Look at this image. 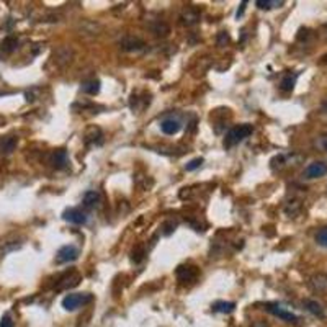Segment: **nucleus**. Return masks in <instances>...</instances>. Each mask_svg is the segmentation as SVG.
<instances>
[{
  "label": "nucleus",
  "instance_id": "ddd939ff",
  "mask_svg": "<svg viewBox=\"0 0 327 327\" xmlns=\"http://www.w3.org/2000/svg\"><path fill=\"white\" fill-rule=\"evenodd\" d=\"M22 245H23V239H22V237L10 236V237H8V239H4V241H2V244H0V252H2V254L12 252V251L20 249Z\"/></svg>",
  "mask_w": 327,
  "mask_h": 327
},
{
  "label": "nucleus",
  "instance_id": "473e14b6",
  "mask_svg": "<svg viewBox=\"0 0 327 327\" xmlns=\"http://www.w3.org/2000/svg\"><path fill=\"white\" fill-rule=\"evenodd\" d=\"M321 111L327 117V99H325V100L322 102V105H321Z\"/></svg>",
  "mask_w": 327,
  "mask_h": 327
},
{
  "label": "nucleus",
  "instance_id": "412c9836",
  "mask_svg": "<svg viewBox=\"0 0 327 327\" xmlns=\"http://www.w3.org/2000/svg\"><path fill=\"white\" fill-rule=\"evenodd\" d=\"M102 138H103V134H102L100 128H90L85 134V143L87 144H100Z\"/></svg>",
  "mask_w": 327,
  "mask_h": 327
},
{
  "label": "nucleus",
  "instance_id": "a878e982",
  "mask_svg": "<svg viewBox=\"0 0 327 327\" xmlns=\"http://www.w3.org/2000/svg\"><path fill=\"white\" fill-rule=\"evenodd\" d=\"M131 259L134 262H141L144 259V247L143 245H136L131 252Z\"/></svg>",
  "mask_w": 327,
  "mask_h": 327
},
{
  "label": "nucleus",
  "instance_id": "1a4fd4ad",
  "mask_svg": "<svg viewBox=\"0 0 327 327\" xmlns=\"http://www.w3.org/2000/svg\"><path fill=\"white\" fill-rule=\"evenodd\" d=\"M267 311L272 313L273 316H277L280 317L281 321H285V322H291V324H296L299 321V317L296 314H293L291 311H286V309L283 307H280V306H268L267 307Z\"/></svg>",
  "mask_w": 327,
  "mask_h": 327
},
{
  "label": "nucleus",
  "instance_id": "f257e3e1",
  "mask_svg": "<svg viewBox=\"0 0 327 327\" xmlns=\"http://www.w3.org/2000/svg\"><path fill=\"white\" fill-rule=\"evenodd\" d=\"M254 132V128L251 125H241V126H234L233 129H229V132L224 138V147L231 149L236 144L242 143L245 138H249Z\"/></svg>",
  "mask_w": 327,
  "mask_h": 327
},
{
  "label": "nucleus",
  "instance_id": "bb28decb",
  "mask_svg": "<svg viewBox=\"0 0 327 327\" xmlns=\"http://www.w3.org/2000/svg\"><path fill=\"white\" fill-rule=\"evenodd\" d=\"M316 242L319 244L321 247H325V249H327V227L321 229V231L316 234Z\"/></svg>",
  "mask_w": 327,
  "mask_h": 327
},
{
  "label": "nucleus",
  "instance_id": "7c9ffc66",
  "mask_svg": "<svg viewBox=\"0 0 327 327\" xmlns=\"http://www.w3.org/2000/svg\"><path fill=\"white\" fill-rule=\"evenodd\" d=\"M317 144H319V147L322 149V151L327 152V134H322V136L319 138V141H317Z\"/></svg>",
  "mask_w": 327,
  "mask_h": 327
},
{
  "label": "nucleus",
  "instance_id": "4be33fe9",
  "mask_svg": "<svg viewBox=\"0 0 327 327\" xmlns=\"http://www.w3.org/2000/svg\"><path fill=\"white\" fill-rule=\"evenodd\" d=\"M301 208H303V203L299 201V200H291L286 203V206H285V213L291 218H295L298 216L299 213H301Z\"/></svg>",
  "mask_w": 327,
  "mask_h": 327
},
{
  "label": "nucleus",
  "instance_id": "6e6552de",
  "mask_svg": "<svg viewBox=\"0 0 327 327\" xmlns=\"http://www.w3.org/2000/svg\"><path fill=\"white\" fill-rule=\"evenodd\" d=\"M198 277L197 267H190V265H182V267L177 268V278L182 283H188V281H195Z\"/></svg>",
  "mask_w": 327,
  "mask_h": 327
},
{
  "label": "nucleus",
  "instance_id": "2eb2a0df",
  "mask_svg": "<svg viewBox=\"0 0 327 327\" xmlns=\"http://www.w3.org/2000/svg\"><path fill=\"white\" fill-rule=\"evenodd\" d=\"M51 164H52V167H56V169H64V167H67L69 157H67V152L64 151V149H59V151L52 152Z\"/></svg>",
  "mask_w": 327,
  "mask_h": 327
},
{
  "label": "nucleus",
  "instance_id": "9d476101",
  "mask_svg": "<svg viewBox=\"0 0 327 327\" xmlns=\"http://www.w3.org/2000/svg\"><path fill=\"white\" fill-rule=\"evenodd\" d=\"M309 286L316 293H327V275L325 273H316L309 278Z\"/></svg>",
  "mask_w": 327,
  "mask_h": 327
},
{
  "label": "nucleus",
  "instance_id": "dca6fc26",
  "mask_svg": "<svg viewBox=\"0 0 327 327\" xmlns=\"http://www.w3.org/2000/svg\"><path fill=\"white\" fill-rule=\"evenodd\" d=\"M303 304L306 307V311H309L313 316L319 317V319H324V317H325V311H324V307H322L321 303L314 301V299H304Z\"/></svg>",
  "mask_w": 327,
  "mask_h": 327
},
{
  "label": "nucleus",
  "instance_id": "423d86ee",
  "mask_svg": "<svg viewBox=\"0 0 327 327\" xmlns=\"http://www.w3.org/2000/svg\"><path fill=\"white\" fill-rule=\"evenodd\" d=\"M120 46L123 51H128V52H139L146 48V43L138 38V36H125L120 41Z\"/></svg>",
  "mask_w": 327,
  "mask_h": 327
},
{
  "label": "nucleus",
  "instance_id": "b1692460",
  "mask_svg": "<svg viewBox=\"0 0 327 327\" xmlns=\"http://www.w3.org/2000/svg\"><path fill=\"white\" fill-rule=\"evenodd\" d=\"M296 79H298V74H286L283 79H281V82H280V88L281 90H285V92H291L293 90V87L296 84Z\"/></svg>",
  "mask_w": 327,
  "mask_h": 327
},
{
  "label": "nucleus",
  "instance_id": "f3484780",
  "mask_svg": "<svg viewBox=\"0 0 327 327\" xmlns=\"http://www.w3.org/2000/svg\"><path fill=\"white\" fill-rule=\"evenodd\" d=\"M180 20L183 25H187V26H191V25H195L200 22V13L195 10V8H185V10L182 12L180 15Z\"/></svg>",
  "mask_w": 327,
  "mask_h": 327
},
{
  "label": "nucleus",
  "instance_id": "cd10ccee",
  "mask_svg": "<svg viewBox=\"0 0 327 327\" xmlns=\"http://www.w3.org/2000/svg\"><path fill=\"white\" fill-rule=\"evenodd\" d=\"M201 164H203V159H201V157H197V159H193V161H190L187 165H185V170H187V172L197 170Z\"/></svg>",
  "mask_w": 327,
  "mask_h": 327
},
{
  "label": "nucleus",
  "instance_id": "c756f323",
  "mask_svg": "<svg viewBox=\"0 0 327 327\" xmlns=\"http://www.w3.org/2000/svg\"><path fill=\"white\" fill-rule=\"evenodd\" d=\"M229 43V34L227 33H219V36H218V46H224V44Z\"/></svg>",
  "mask_w": 327,
  "mask_h": 327
},
{
  "label": "nucleus",
  "instance_id": "7ed1b4c3",
  "mask_svg": "<svg viewBox=\"0 0 327 327\" xmlns=\"http://www.w3.org/2000/svg\"><path fill=\"white\" fill-rule=\"evenodd\" d=\"M52 63H54L59 69H64L66 66H69L74 59V49L69 46H63L56 49V52L52 54Z\"/></svg>",
  "mask_w": 327,
  "mask_h": 327
},
{
  "label": "nucleus",
  "instance_id": "aec40b11",
  "mask_svg": "<svg viewBox=\"0 0 327 327\" xmlns=\"http://www.w3.org/2000/svg\"><path fill=\"white\" fill-rule=\"evenodd\" d=\"M81 88H82V92L87 93V95H97L100 92V81L90 79V81H85Z\"/></svg>",
  "mask_w": 327,
  "mask_h": 327
},
{
  "label": "nucleus",
  "instance_id": "393cba45",
  "mask_svg": "<svg viewBox=\"0 0 327 327\" xmlns=\"http://www.w3.org/2000/svg\"><path fill=\"white\" fill-rule=\"evenodd\" d=\"M234 307H236L234 303H229V301H227V303H226V301H216V303L213 304V311L227 314V313H233Z\"/></svg>",
  "mask_w": 327,
  "mask_h": 327
},
{
  "label": "nucleus",
  "instance_id": "f03ea898",
  "mask_svg": "<svg viewBox=\"0 0 327 327\" xmlns=\"http://www.w3.org/2000/svg\"><path fill=\"white\" fill-rule=\"evenodd\" d=\"M92 301V296L88 293H70L64 296L63 299V307L66 311H77L79 307H84Z\"/></svg>",
  "mask_w": 327,
  "mask_h": 327
},
{
  "label": "nucleus",
  "instance_id": "a211bd4d",
  "mask_svg": "<svg viewBox=\"0 0 327 327\" xmlns=\"http://www.w3.org/2000/svg\"><path fill=\"white\" fill-rule=\"evenodd\" d=\"M18 48V38L15 36H7L2 43H0V51L4 54H12V52Z\"/></svg>",
  "mask_w": 327,
  "mask_h": 327
},
{
  "label": "nucleus",
  "instance_id": "20e7f679",
  "mask_svg": "<svg viewBox=\"0 0 327 327\" xmlns=\"http://www.w3.org/2000/svg\"><path fill=\"white\" fill-rule=\"evenodd\" d=\"M325 174H327V162L316 161L306 167L303 172V177L307 180H314V179H321V177H324Z\"/></svg>",
  "mask_w": 327,
  "mask_h": 327
},
{
  "label": "nucleus",
  "instance_id": "9b49d317",
  "mask_svg": "<svg viewBox=\"0 0 327 327\" xmlns=\"http://www.w3.org/2000/svg\"><path fill=\"white\" fill-rule=\"evenodd\" d=\"M161 129H162V132H165V134L172 136V134H177V132L182 129V123H180L179 118H174V117L165 118V120L161 121Z\"/></svg>",
  "mask_w": 327,
  "mask_h": 327
},
{
  "label": "nucleus",
  "instance_id": "f704fd0d",
  "mask_svg": "<svg viewBox=\"0 0 327 327\" xmlns=\"http://www.w3.org/2000/svg\"><path fill=\"white\" fill-rule=\"evenodd\" d=\"M325 30H327V23H325Z\"/></svg>",
  "mask_w": 327,
  "mask_h": 327
},
{
  "label": "nucleus",
  "instance_id": "0eeeda50",
  "mask_svg": "<svg viewBox=\"0 0 327 327\" xmlns=\"http://www.w3.org/2000/svg\"><path fill=\"white\" fill-rule=\"evenodd\" d=\"M63 218L66 221H69V223L72 224H85L88 221V215L85 213L84 209L81 208H70V209H66L63 213Z\"/></svg>",
  "mask_w": 327,
  "mask_h": 327
},
{
  "label": "nucleus",
  "instance_id": "c85d7f7f",
  "mask_svg": "<svg viewBox=\"0 0 327 327\" xmlns=\"http://www.w3.org/2000/svg\"><path fill=\"white\" fill-rule=\"evenodd\" d=\"M0 327H13V321L8 314H4V317L0 319Z\"/></svg>",
  "mask_w": 327,
  "mask_h": 327
},
{
  "label": "nucleus",
  "instance_id": "f8f14e48",
  "mask_svg": "<svg viewBox=\"0 0 327 327\" xmlns=\"http://www.w3.org/2000/svg\"><path fill=\"white\" fill-rule=\"evenodd\" d=\"M82 203H84V206L88 208V209H97V208H100V205H102V197H100L99 191L90 190L82 197Z\"/></svg>",
  "mask_w": 327,
  "mask_h": 327
},
{
  "label": "nucleus",
  "instance_id": "6ab92c4d",
  "mask_svg": "<svg viewBox=\"0 0 327 327\" xmlns=\"http://www.w3.org/2000/svg\"><path fill=\"white\" fill-rule=\"evenodd\" d=\"M151 31L156 34V36H159V38H165L167 34L170 33V26L167 25L165 22H156V23H152L151 25Z\"/></svg>",
  "mask_w": 327,
  "mask_h": 327
},
{
  "label": "nucleus",
  "instance_id": "39448f33",
  "mask_svg": "<svg viewBox=\"0 0 327 327\" xmlns=\"http://www.w3.org/2000/svg\"><path fill=\"white\" fill-rule=\"evenodd\" d=\"M77 259H79V249L72 244L61 247L56 254V262L57 263H69V262H74Z\"/></svg>",
  "mask_w": 327,
  "mask_h": 327
},
{
  "label": "nucleus",
  "instance_id": "72a5a7b5",
  "mask_svg": "<svg viewBox=\"0 0 327 327\" xmlns=\"http://www.w3.org/2000/svg\"><path fill=\"white\" fill-rule=\"evenodd\" d=\"M4 125H5V118L0 117V126H4Z\"/></svg>",
  "mask_w": 327,
  "mask_h": 327
},
{
  "label": "nucleus",
  "instance_id": "4468645a",
  "mask_svg": "<svg viewBox=\"0 0 327 327\" xmlns=\"http://www.w3.org/2000/svg\"><path fill=\"white\" fill-rule=\"evenodd\" d=\"M16 146H18V138L16 136H5L0 139V152L2 154H12Z\"/></svg>",
  "mask_w": 327,
  "mask_h": 327
},
{
  "label": "nucleus",
  "instance_id": "5701e85b",
  "mask_svg": "<svg viewBox=\"0 0 327 327\" xmlns=\"http://www.w3.org/2000/svg\"><path fill=\"white\" fill-rule=\"evenodd\" d=\"M255 5H257L260 10H272V8L283 7L285 2H283V0H257Z\"/></svg>",
  "mask_w": 327,
  "mask_h": 327
},
{
  "label": "nucleus",
  "instance_id": "2f4dec72",
  "mask_svg": "<svg viewBox=\"0 0 327 327\" xmlns=\"http://www.w3.org/2000/svg\"><path fill=\"white\" fill-rule=\"evenodd\" d=\"M245 5H247V2H242V4H241V8L237 10V18H239V16H242V13H244V10H245Z\"/></svg>",
  "mask_w": 327,
  "mask_h": 327
}]
</instances>
